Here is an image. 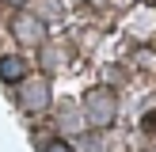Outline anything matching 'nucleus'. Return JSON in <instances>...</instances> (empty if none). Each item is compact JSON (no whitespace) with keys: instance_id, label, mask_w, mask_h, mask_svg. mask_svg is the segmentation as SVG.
<instances>
[{"instance_id":"obj_1","label":"nucleus","mask_w":156,"mask_h":152,"mask_svg":"<svg viewBox=\"0 0 156 152\" xmlns=\"http://www.w3.org/2000/svg\"><path fill=\"white\" fill-rule=\"evenodd\" d=\"M114 114H118V99H114V91L91 88L88 95H84V118H88L95 129H107L114 122Z\"/></svg>"},{"instance_id":"obj_2","label":"nucleus","mask_w":156,"mask_h":152,"mask_svg":"<svg viewBox=\"0 0 156 152\" xmlns=\"http://www.w3.org/2000/svg\"><path fill=\"white\" fill-rule=\"evenodd\" d=\"M19 106L27 114H42L50 106V80L46 76H34V80H23L19 84Z\"/></svg>"},{"instance_id":"obj_3","label":"nucleus","mask_w":156,"mask_h":152,"mask_svg":"<svg viewBox=\"0 0 156 152\" xmlns=\"http://www.w3.org/2000/svg\"><path fill=\"white\" fill-rule=\"evenodd\" d=\"M12 34L19 46H42L46 38V23L38 19V15H19V19L12 23Z\"/></svg>"},{"instance_id":"obj_4","label":"nucleus","mask_w":156,"mask_h":152,"mask_svg":"<svg viewBox=\"0 0 156 152\" xmlns=\"http://www.w3.org/2000/svg\"><path fill=\"white\" fill-rule=\"evenodd\" d=\"M0 80H8V84H12V80H27V61H23V57H15V53H8V57H0Z\"/></svg>"},{"instance_id":"obj_5","label":"nucleus","mask_w":156,"mask_h":152,"mask_svg":"<svg viewBox=\"0 0 156 152\" xmlns=\"http://www.w3.org/2000/svg\"><path fill=\"white\" fill-rule=\"evenodd\" d=\"M76 152H107V141L99 133H84L80 141H76Z\"/></svg>"},{"instance_id":"obj_6","label":"nucleus","mask_w":156,"mask_h":152,"mask_svg":"<svg viewBox=\"0 0 156 152\" xmlns=\"http://www.w3.org/2000/svg\"><path fill=\"white\" fill-rule=\"evenodd\" d=\"M42 152H73V144L57 137V141H46V144H42Z\"/></svg>"},{"instance_id":"obj_7","label":"nucleus","mask_w":156,"mask_h":152,"mask_svg":"<svg viewBox=\"0 0 156 152\" xmlns=\"http://www.w3.org/2000/svg\"><path fill=\"white\" fill-rule=\"evenodd\" d=\"M8 4H15V8H19V4H27V0H8Z\"/></svg>"}]
</instances>
